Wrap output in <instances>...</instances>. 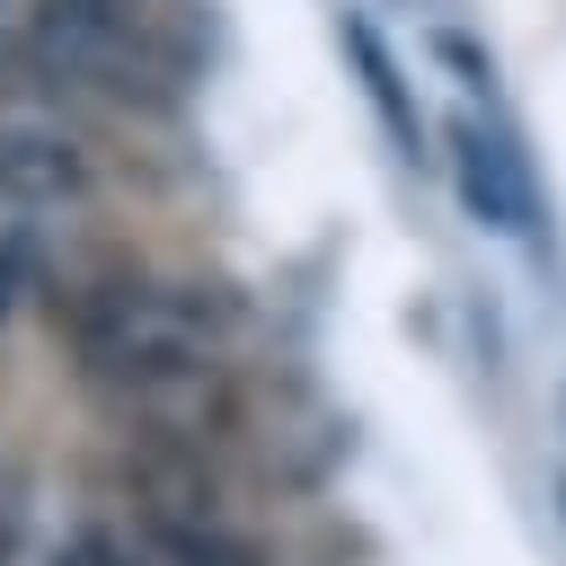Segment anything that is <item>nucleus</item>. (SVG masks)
Here are the masks:
<instances>
[{
  "instance_id": "1",
  "label": "nucleus",
  "mask_w": 566,
  "mask_h": 566,
  "mask_svg": "<svg viewBox=\"0 0 566 566\" xmlns=\"http://www.w3.org/2000/svg\"><path fill=\"white\" fill-rule=\"evenodd\" d=\"M71 345H80V371L124 416H150L159 433H203V416L221 407V336L177 283L124 274V283L80 292Z\"/></svg>"
},
{
  "instance_id": "2",
  "label": "nucleus",
  "mask_w": 566,
  "mask_h": 566,
  "mask_svg": "<svg viewBox=\"0 0 566 566\" xmlns=\"http://www.w3.org/2000/svg\"><path fill=\"white\" fill-rule=\"evenodd\" d=\"M442 142H451L460 203H469L486 230H531V221H539V186H531V168H522V150H513L504 124H486L478 106H460V115L442 124Z\"/></svg>"
},
{
  "instance_id": "3",
  "label": "nucleus",
  "mask_w": 566,
  "mask_h": 566,
  "mask_svg": "<svg viewBox=\"0 0 566 566\" xmlns=\"http://www.w3.org/2000/svg\"><path fill=\"white\" fill-rule=\"evenodd\" d=\"M106 566H265L221 513H212V495L195 504V495H150V504H133V531L106 548Z\"/></svg>"
},
{
  "instance_id": "4",
  "label": "nucleus",
  "mask_w": 566,
  "mask_h": 566,
  "mask_svg": "<svg viewBox=\"0 0 566 566\" xmlns=\"http://www.w3.org/2000/svg\"><path fill=\"white\" fill-rule=\"evenodd\" d=\"M80 186H88V168H80L71 142H53V133H0V203H62Z\"/></svg>"
},
{
  "instance_id": "5",
  "label": "nucleus",
  "mask_w": 566,
  "mask_h": 566,
  "mask_svg": "<svg viewBox=\"0 0 566 566\" xmlns=\"http://www.w3.org/2000/svg\"><path fill=\"white\" fill-rule=\"evenodd\" d=\"M345 53L363 62V97L380 106V124H389V142H398L407 159H424V115H416V97H407V80H398V62H389V44H380V27H371V18H345Z\"/></svg>"
},
{
  "instance_id": "6",
  "label": "nucleus",
  "mask_w": 566,
  "mask_h": 566,
  "mask_svg": "<svg viewBox=\"0 0 566 566\" xmlns=\"http://www.w3.org/2000/svg\"><path fill=\"white\" fill-rule=\"evenodd\" d=\"M18 274H27V230L0 239V318H9V301H18Z\"/></svg>"
}]
</instances>
